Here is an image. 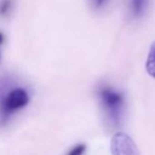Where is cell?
Returning <instances> with one entry per match:
<instances>
[{
	"label": "cell",
	"instance_id": "6da1fadb",
	"mask_svg": "<svg viewBox=\"0 0 155 155\" xmlns=\"http://www.w3.org/2000/svg\"><path fill=\"white\" fill-rule=\"evenodd\" d=\"M29 102V95L27 91L21 88H17L12 90L5 97H3L0 101V112L3 117H6L13 111L20 109L27 106Z\"/></svg>",
	"mask_w": 155,
	"mask_h": 155
},
{
	"label": "cell",
	"instance_id": "277c9868",
	"mask_svg": "<svg viewBox=\"0 0 155 155\" xmlns=\"http://www.w3.org/2000/svg\"><path fill=\"white\" fill-rule=\"evenodd\" d=\"M146 70L148 74L155 78V42L151 45V49L148 54L147 62H146Z\"/></svg>",
	"mask_w": 155,
	"mask_h": 155
},
{
	"label": "cell",
	"instance_id": "5b68a950",
	"mask_svg": "<svg viewBox=\"0 0 155 155\" xmlns=\"http://www.w3.org/2000/svg\"><path fill=\"white\" fill-rule=\"evenodd\" d=\"M148 0H132V11L135 16H139L143 13Z\"/></svg>",
	"mask_w": 155,
	"mask_h": 155
},
{
	"label": "cell",
	"instance_id": "ba28073f",
	"mask_svg": "<svg viewBox=\"0 0 155 155\" xmlns=\"http://www.w3.org/2000/svg\"><path fill=\"white\" fill-rule=\"evenodd\" d=\"M91 1H92V4H93L94 8H100V6L104 5V4L107 2V0H91Z\"/></svg>",
	"mask_w": 155,
	"mask_h": 155
},
{
	"label": "cell",
	"instance_id": "9c48e42d",
	"mask_svg": "<svg viewBox=\"0 0 155 155\" xmlns=\"http://www.w3.org/2000/svg\"><path fill=\"white\" fill-rule=\"evenodd\" d=\"M2 41H3V35L0 33V45L2 43Z\"/></svg>",
	"mask_w": 155,
	"mask_h": 155
},
{
	"label": "cell",
	"instance_id": "3957f363",
	"mask_svg": "<svg viewBox=\"0 0 155 155\" xmlns=\"http://www.w3.org/2000/svg\"><path fill=\"white\" fill-rule=\"evenodd\" d=\"M112 155H139L134 140L124 132H117L111 139Z\"/></svg>",
	"mask_w": 155,
	"mask_h": 155
},
{
	"label": "cell",
	"instance_id": "8992f818",
	"mask_svg": "<svg viewBox=\"0 0 155 155\" xmlns=\"http://www.w3.org/2000/svg\"><path fill=\"white\" fill-rule=\"evenodd\" d=\"M11 6H12V0H0V16L8 14Z\"/></svg>",
	"mask_w": 155,
	"mask_h": 155
},
{
	"label": "cell",
	"instance_id": "52a82bcc",
	"mask_svg": "<svg viewBox=\"0 0 155 155\" xmlns=\"http://www.w3.org/2000/svg\"><path fill=\"white\" fill-rule=\"evenodd\" d=\"M84 151H86V146L78 145V146H76L75 148H73V149L69 152L68 155H82Z\"/></svg>",
	"mask_w": 155,
	"mask_h": 155
},
{
	"label": "cell",
	"instance_id": "7a4b0ae2",
	"mask_svg": "<svg viewBox=\"0 0 155 155\" xmlns=\"http://www.w3.org/2000/svg\"><path fill=\"white\" fill-rule=\"evenodd\" d=\"M100 98L111 119L113 121H118L124 104L123 95L110 88H104L100 91Z\"/></svg>",
	"mask_w": 155,
	"mask_h": 155
}]
</instances>
